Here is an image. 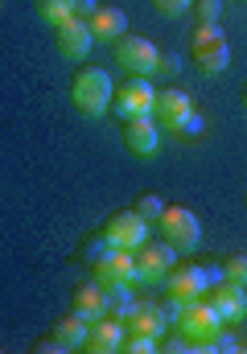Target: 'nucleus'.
<instances>
[{
    "mask_svg": "<svg viewBox=\"0 0 247 354\" xmlns=\"http://www.w3.org/2000/svg\"><path fill=\"white\" fill-rule=\"evenodd\" d=\"M227 322L219 317V309L206 301V297H198V301H185L181 305V313H177V322H173V330L194 346L198 354H206V346H210V338L223 330Z\"/></svg>",
    "mask_w": 247,
    "mask_h": 354,
    "instance_id": "f257e3e1",
    "label": "nucleus"
},
{
    "mask_svg": "<svg viewBox=\"0 0 247 354\" xmlns=\"http://www.w3.org/2000/svg\"><path fill=\"white\" fill-rule=\"evenodd\" d=\"M111 75L103 71V66H82L75 71V79H71V99H75V107H79L82 115H103L107 107H111Z\"/></svg>",
    "mask_w": 247,
    "mask_h": 354,
    "instance_id": "f03ea898",
    "label": "nucleus"
},
{
    "mask_svg": "<svg viewBox=\"0 0 247 354\" xmlns=\"http://www.w3.org/2000/svg\"><path fill=\"white\" fill-rule=\"evenodd\" d=\"M111 58H116V66H124L128 75H157V46L149 41V37H140V33H120L116 41H111Z\"/></svg>",
    "mask_w": 247,
    "mask_h": 354,
    "instance_id": "7ed1b4c3",
    "label": "nucleus"
},
{
    "mask_svg": "<svg viewBox=\"0 0 247 354\" xmlns=\"http://www.w3.org/2000/svg\"><path fill=\"white\" fill-rule=\"evenodd\" d=\"M157 231H161V239H169L177 252H190L202 239V223H198V214L190 206H165L161 218H157Z\"/></svg>",
    "mask_w": 247,
    "mask_h": 354,
    "instance_id": "20e7f679",
    "label": "nucleus"
},
{
    "mask_svg": "<svg viewBox=\"0 0 247 354\" xmlns=\"http://www.w3.org/2000/svg\"><path fill=\"white\" fill-rule=\"evenodd\" d=\"M153 103H157V87L145 79V75H128L116 95H111V107L120 120H132V115H153Z\"/></svg>",
    "mask_w": 247,
    "mask_h": 354,
    "instance_id": "39448f33",
    "label": "nucleus"
},
{
    "mask_svg": "<svg viewBox=\"0 0 247 354\" xmlns=\"http://www.w3.org/2000/svg\"><path fill=\"white\" fill-rule=\"evenodd\" d=\"M132 256H136V280H140V284L165 280V276L173 272V264H177V248H173L169 239H145Z\"/></svg>",
    "mask_w": 247,
    "mask_h": 354,
    "instance_id": "423d86ee",
    "label": "nucleus"
},
{
    "mask_svg": "<svg viewBox=\"0 0 247 354\" xmlns=\"http://www.w3.org/2000/svg\"><path fill=\"white\" fill-rule=\"evenodd\" d=\"M223 276V268H206V264H173V272L165 276L169 280V297L177 301H198L206 297V288Z\"/></svg>",
    "mask_w": 247,
    "mask_h": 354,
    "instance_id": "0eeeda50",
    "label": "nucleus"
},
{
    "mask_svg": "<svg viewBox=\"0 0 247 354\" xmlns=\"http://www.w3.org/2000/svg\"><path fill=\"white\" fill-rule=\"evenodd\" d=\"M99 231H103L107 248H120V252H136V248L149 239V223H145L136 210H116Z\"/></svg>",
    "mask_w": 247,
    "mask_h": 354,
    "instance_id": "6e6552de",
    "label": "nucleus"
},
{
    "mask_svg": "<svg viewBox=\"0 0 247 354\" xmlns=\"http://www.w3.org/2000/svg\"><path fill=\"white\" fill-rule=\"evenodd\" d=\"M206 301L219 309V317H223L227 326H235V322L247 317V288L235 284V280H227V276H219V280L206 288Z\"/></svg>",
    "mask_w": 247,
    "mask_h": 354,
    "instance_id": "1a4fd4ad",
    "label": "nucleus"
},
{
    "mask_svg": "<svg viewBox=\"0 0 247 354\" xmlns=\"http://www.w3.org/2000/svg\"><path fill=\"white\" fill-rule=\"evenodd\" d=\"M91 276L111 288V284H136V256L132 252H120V248H107L95 264H91Z\"/></svg>",
    "mask_w": 247,
    "mask_h": 354,
    "instance_id": "9d476101",
    "label": "nucleus"
},
{
    "mask_svg": "<svg viewBox=\"0 0 247 354\" xmlns=\"http://www.w3.org/2000/svg\"><path fill=\"white\" fill-rule=\"evenodd\" d=\"M91 25L79 21V17H66L62 25H54V46H58V54L62 58H71V62H82L86 54H91Z\"/></svg>",
    "mask_w": 247,
    "mask_h": 354,
    "instance_id": "9b49d317",
    "label": "nucleus"
},
{
    "mask_svg": "<svg viewBox=\"0 0 247 354\" xmlns=\"http://www.w3.org/2000/svg\"><path fill=\"white\" fill-rule=\"evenodd\" d=\"M190 111H194V99H190L181 87L157 91V103H153V120H157V128L173 132V128H177V124H181Z\"/></svg>",
    "mask_w": 247,
    "mask_h": 354,
    "instance_id": "f8f14e48",
    "label": "nucleus"
},
{
    "mask_svg": "<svg viewBox=\"0 0 247 354\" xmlns=\"http://www.w3.org/2000/svg\"><path fill=\"white\" fill-rule=\"evenodd\" d=\"M124 124V145L136 153V157H153L157 145H161V132H157V120L153 115H132V120H120Z\"/></svg>",
    "mask_w": 247,
    "mask_h": 354,
    "instance_id": "ddd939ff",
    "label": "nucleus"
},
{
    "mask_svg": "<svg viewBox=\"0 0 247 354\" xmlns=\"http://www.w3.org/2000/svg\"><path fill=\"white\" fill-rule=\"evenodd\" d=\"M124 330H128V326H124L120 317H111V313L95 317L91 330H86V351L91 354H116L120 342H124Z\"/></svg>",
    "mask_w": 247,
    "mask_h": 354,
    "instance_id": "4468645a",
    "label": "nucleus"
},
{
    "mask_svg": "<svg viewBox=\"0 0 247 354\" xmlns=\"http://www.w3.org/2000/svg\"><path fill=\"white\" fill-rule=\"evenodd\" d=\"M124 326L136 330V334H149V338H161L165 330H173V322L165 317L161 301H136V309H132V317Z\"/></svg>",
    "mask_w": 247,
    "mask_h": 354,
    "instance_id": "2eb2a0df",
    "label": "nucleus"
},
{
    "mask_svg": "<svg viewBox=\"0 0 247 354\" xmlns=\"http://www.w3.org/2000/svg\"><path fill=\"white\" fill-rule=\"evenodd\" d=\"M91 37L95 41H116L120 33H128V17H124V8H111V4H99L95 12H91Z\"/></svg>",
    "mask_w": 247,
    "mask_h": 354,
    "instance_id": "dca6fc26",
    "label": "nucleus"
},
{
    "mask_svg": "<svg viewBox=\"0 0 247 354\" xmlns=\"http://www.w3.org/2000/svg\"><path fill=\"white\" fill-rule=\"evenodd\" d=\"M75 313L86 317V322H95V317H103L107 313V288L91 276V280H82L79 288H75Z\"/></svg>",
    "mask_w": 247,
    "mask_h": 354,
    "instance_id": "f3484780",
    "label": "nucleus"
},
{
    "mask_svg": "<svg viewBox=\"0 0 247 354\" xmlns=\"http://www.w3.org/2000/svg\"><path fill=\"white\" fill-rule=\"evenodd\" d=\"M86 330H91V322L71 309V317H62V322L50 330V338L58 342V351H82V346H86Z\"/></svg>",
    "mask_w": 247,
    "mask_h": 354,
    "instance_id": "a211bd4d",
    "label": "nucleus"
},
{
    "mask_svg": "<svg viewBox=\"0 0 247 354\" xmlns=\"http://www.w3.org/2000/svg\"><path fill=\"white\" fill-rule=\"evenodd\" d=\"M194 62H198L202 75H223V71L231 66V46H227V41L202 46V50H194Z\"/></svg>",
    "mask_w": 247,
    "mask_h": 354,
    "instance_id": "6ab92c4d",
    "label": "nucleus"
},
{
    "mask_svg": "<svg viewBox=\"0 0 247 354\" xmlns=\"http://www.w3.org/2000/svg\"><path fill=\"white\" fill-rule=\"evenodd\" d=\"M132 309H136L132 284H111V288H107V313H111V317H120V322H128V317H132Z\"/></svg>",
    "mask_w": 247,
    "mask_h": 354,
    "instance_id": "aec40b11",
    "label": "nucleus"
},
{
    "mask_svg": "<svg viewBox=\"0 0 247 354\" xmlns=\"http://www.w3.org/2000/svg\"><path fill=\"white\" fill-rule=\"evenodd\" d=\"M132 210H136L149 227H157V218H161V210H165V198L157 194V189H145V194L136 198V206H132Z\"/></svg>",
    "mask_w": 247,
    "mask_h": 354,
    "instance_id": "412c9836",
    "label": "nucleus"
},
{
    "mask_svg": "<svg viewBox=\"0 0 247 354\" xmlns=\"http://www.w3.org/2000/svg\"><path fill=\"white\" fill-rule=\"evenodd\" d=\"M33 4H37V17L50 21V25H62L75 12V0H33Z\"/></svg>",
    "mask_w": 247,
    "mask_h": 354,
    "instance_id": "4be33fe9",
    "label": "nucleus"
},
{
    "mask_svg": "<svg viewBox=\"0 0 247 354\" xmlns=\"http://www.w3.org/2000/svg\"><path fill=\"white\" fill-rule=\"evenodd\" d=\"M157 342H161V338H149V334L124 330V342H120V351H124V354H157Z\"/></svg>",
    "mask_w": 247,
    "mask_h": 354,
    "instance_id": "5701e85b",
    "label": "nucleus"
},
{
    "mask_svg": "<svg viewBox=\"0 0 247 354\" xmlns=\"http://www.w3.org/2000/svg\"><path fill=\"white\" fill-rule=\"evenodd\" d=\"M194 21L198 25H219L223 21V0H194Z\"/></svg>",
    "mask_w": 247,
    "mask_h": 354,
    "instance_id": "b1692460",
    "label": "nucleus"
},
{
    "mask_svg": "<svg viewBox=\"0 0 247 354\" xmlns=\"http://www.w3.org/2000/svg\"><path fill=\"white\" fill-rule=\"evenodd\" d=\"M173 132H177V140H198V136L206 132V120H202V111L194 107V111H190V115H185V120H181Z\"/></svg>",
    "mask_w": 247,
    "mask_h": 354,
    "instance_id": "393cba45",
    "label": "nucleus"
},
{
    "mask_svg": "<svg viewBox=\"0 0 247 354\" xmlns=\"http://www.w3.org/2000/svg\"><path fill=\"white\" fill-rule=\"evenodd\" d=\"M214 41H227V33H223V25H198L194 29V50H202V46H214Z\"/></svg>",
    "mask_w": 247,
    "mask_h": 354,
    "instance_id": "a878e982",
    "label": "nucleus"
},
{
    "mask_svg": "<svg viewBox=\"0 0 247 354\" xmlns=\"http://www.w3.org/2000/svg\"><path fill=\"white\" fill-rule=\"evenodd\" d=\"M219 268H223V276H227V280H235V284H244V288H247V256H227Z\"/></svg>",
    "mask_w": 247,
    "mask_h": 354,
    "instance_id": "bb28decb",
    "label": "nucleus"
},
{
    "mask_svg": "<svg viewBox=\"0 0 247 354\" xmlns=\"http://www.w3.org/2000/svg\"><path fill=\"white\" fill-rule=\"evenodd\" d=\"M103 252H107V239H103V231H99V235H91V239H82V248H79V256L86 260V264H95Z\"/></svg>",
    "mask_w": 247,
    "mask_h": 354,
    "instance_id": "cd10ccee",
    "label": "nucleus"
},
{
    "mask_svg": "<svg viewBox=\"0 0 247 354\" xmlns=\"http://www.w3.org/2000/svg\"><path fill=\"white\" fill-rule=\"evenodd\" d=\"M206 351H214V354H235V351H239V338H235L231 330H219V334L210 338V346H206Z\"/></svg>",
    "mask_w": 247,
    "mask_h": 354,
    "instance_id": "c85d7f7f",
    "label": "nucleus"
},
{
    "mask_svg": "<svg viewBox=\"0 0 247 354\" xmlns=\"http://www.w3.org/2000/svg\"><path fill=\"white\" fill-rule=\"evenodd\" d=\"M177 71H181V54H177V50H157V75L169 79V75H177Z\"/></svg>",
    "mask_w": 247,
    "mask_h": 354,
    "instance_id": "c756f323",
    "label": "nucleus"
},
{
    "mask_svg": "<svg viewBox=\"0 0 247 354\" xmlns=\"http://www.w3.org/2000/svg\"><path fill=\"white\" fill-rule=\"evenodd\" d=\"M157 351H165V354H181V351H194V346H190V342H185V338H181L177 330H173V334L165 330V334H161V342H157Z\"/></svg>",
    "mask_w": 247,
    "mask_h": 354,
    "instance_id": "7c9ffc66",
    "label": "nucleus"
},
{
    "mask_svg": "<svg viewBox=\"0 0 247 354\" xmlns=\"http://www.w3.org/2000/svg\"><path fill=\"white\" fill-rule=\"evenodd\" d=\"M190 4H194V0H153V8H157V12H165V17H181Z\"/></svg>",
    "mask_w": 247,
    "mask_h": 354,
    "instance_id": "2f4dec72",
    "label": "nucleus"
},
{
    "mask_svg": "<svg viewBox=\"0 0 247 354\" xmlns=\"http://www.w3.org/2000/svg\"><path fill=\"white\" fill-rule=\"evenodd\" d=\"M99 8V0H75V12L71 17H79V21H91V12Z\"/></svg>",
    "mask_w": 247,
    "mask_h": 354,
    "instance_id": "473e14b6",
    "label": "nucleus"
},
{
    "mask_svg": "<svg viewBox=\"0 0 247 354\" xmlns=\"http://www.w3.org/2000/svg\"><path fill=\"white\" fill-rule=\"evenodd\" d=\"M181 305H185V301H177V297H165V301H161L165 317H169V322H177V313H181Z\"/></svg>",
    "mask_w": 247,
    "mask_h": 354,
    "instance_id": "72a5a7b5",
    "label": "nucleus"
},
{
    "mask_svg": "<svg viewBox=\"0 0 247 354\" xmlns=\"http://www.w3.org/2000/svg\"><path fill=\"white\" fill-rule=\"evenodd\" d=\"M239 99H244V107H247V83H244V91H239Z\"/></svg>",
    "mask_w": 247,
    "mask_h": 354,
    "instance_id": "f704fd0d",
    "label": "nucleus"
}]
</instances>
